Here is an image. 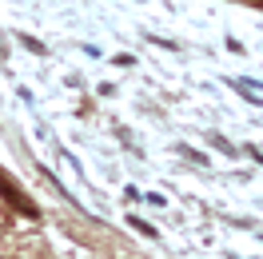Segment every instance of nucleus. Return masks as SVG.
<instances>
[{
  "instance_id": "f257e3e1",
  "label": "nucleus",
  "mask_w": 263,
  "mask_h": 259,
  "mask_svg": "<svg viewBox=\"0 0 263 259\" xmlns=\"http://www.w3.org/2000/svg\"><path fill=\"white\" fill-rule=\"evenodd\" d=\"M0 195H4V203H8V208H16L20 215H28V219H40V208H36L32 199H28V195L20 192L16 183H12V176H4V172H0Z\"/></svg>"
}]
</instances>
